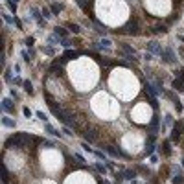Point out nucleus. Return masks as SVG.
<instances>
[{
    "instance_id": "obj_18",
    "label": "nucleus",
    "mask_w": 184,
    "mask_h": 184,
    "mask_svg": "<svg viewBox=\"0 0 184 184\" xmlns=\"http://www.w3.org/2000/svg\"><path fill=\"white\" fill-rule=\"evenodd\" d=\"M122 48H123V52L127 53V55H133V57H136V52H134V48H131L129 44H123Z\"/></svg>"
},
{
    "instance_id": "obj_27",
    "label": "nucleus",
    "mask_w": 184,
    "mask_h": 184,
    "mask_svg": "<svg viewBox=\"0 0 184 184\" xmlns=\"http://www.w3.org/2000/svg\"><path fill=\"white\" fill-rule=\"evenodd\" d=\"M7 179H9V171H7V168L4 166V171H2V180H4V182H7Z\"/></svg>"
},
{
    "instance_id": "obj_9",
    "label": "nucleus",
    "mask_w": 184,
    "mask_h": 184,
    "mask_svg": "<svg viewBox=\"0 0 184 184\" xmlns=\"http://www.w3.org/2000/svg\"><path fill=\"white\" fill-rule=\"evenodd\" d=\"M2 125H4V127H9V129H15V127H17L15 120H13V118H9V116H4V118H2Z\"/></svg>"
},
{
    "instance_id": "obj_15",
    "label": "nucleus",
    "mask_w": 184,
    "mask_h": 184,
    "mask_svg": "<svg viewBox=\"0 0 184 184\" xmlns=\"http://www.w3.org/2000/svg\"><path fill=\"white\" fill-rule=\"evenodd\" d=\"M153 153H155V142H147V144H146V155L151 157Z\"/></svg>"
},
{
    "instance_id": "obj_41",
    "label": "nucleus",
    "mask_w": 184,
    "mask_h": 184,
    "mask_svg": "<svg viewBox=\"0 0 184 184\" xmlns=\"http://www.w3.org/2000/svg\"><path fill=\"white\" fill-rule=\"evenodd\" d=\"M74 158H75V160H78V162H81V164H83V162H85V158H83L81 155H74Z\"/></svg>"
},
{
    "instance_id": "obj_40",
    "label": "nucleus",
    "mask_w": 184,
    "mask_h": 184,
    "mask_svg": "<svg viewBox=\"0 0 184 184\" xmlns=\"http://www.w3.org/2000/svg\"><path fill=\"white\" fill-rule=\"evenodd\" d=\"M33 42H35V39H33V37H28V39H26V44H28V46H31Z\"/></svg>"
},
{
    "instance_id": "obj_4",
    "label": "nucleus",
    "mask_w": 184,
    "mask_h": 184,
    "mask_svg": "<svg viewBox=\"0 0 184 184\" xmlns=\"http://www.w3.org/2000/svg\"><path fill=\"white\" fill-rule=\"evenodd\" d=\"M147 50L153 53V55H160L162 53V46L158 44L157 41H151V42H147Z\"/></svg>"
},
{
    "instance_id": "obj_11",
    "label": "nucleus",
    "mask_w": 184,
    "mask_h": 184,
    "mask_svg": "<svg viewBox=\"0 0 184 184\" xmlns=\"http://www.w3.org/2000/svg\"><path fill=\"white\" fill-rule=\"evenodd\" d=\"M149 129H151V134L158 133V116H153V120H151V125H149Z\"/></svg>"
},
{
    "instance_id": "obj_2",
    "label": "nucleus",
    "mask_w": 184,
    "mask_h": 184,
    "mask_svg": "<svg viewBox=\"0 0 184 184\" xmlns=\"http://www.w3.org/2000/svg\"><path fill=\"white\" fill-rule=\"evenodd\" d=\"M57 120L61 122V123H64L67 127H75V118H74V114L70 112V111H61L59 114H57Z\"/></svg>"
},
{
    "instance_id": "obj_16",
    "label": "nucleus",
    "mask_w": 184,
    "mask_h": 184,
    "mask_svg": "<svg viewBox=\"0 0 184 184\" xmlns=\"http://www.w3.org/2000/svg\"><path fill=\"white\" fill-rule=\"evenodd\" d=\"M64 57H67L68 61H70V59H78V57H79V52H72V50H67V52H64Z\"/></svg>"
},
{
    "instance_id": "obj_19",
    "label": "nucleus",
    "mask_w": 184,
    "mask_h": 184,
    "mask_svg": "<svg viewBox=\"0 0 184 184\" xmlns=\"http://www.w3.org/2000/svg\"><path fill=\"white\" fill-rule=\"evenodd\" d=\"M31 13H33V18L37 20V22H39V24H42V20H41V13H42V11H39V9H35V7H33V9H31Z\"/></svg>"
},
{
    "instance_id": "obj_36",
    "label": "nucleus",
    "mask_w": 184,
    "mask_h": 184,
    "mask_svg": "<svg viewBox=\"0 0 184 184\" xmlns=\"http://www.w3.org/2000/svg\"><path fill=\"white\" fill-rule=\"evenodd\" d=\"M173 123V118H171V114H166V125H171Z\"/></svg>"
},
{
    "instance_id": "obj_44",
    "label": "nucleus",
    "mask_w": 184,
    "mask_h": 184,
    "mask_svg": "<svg viewBox=\"0 0 184 184\" xmlns=\"http://www.w3.org/2000/svg\"><path fill=\"white\" fill-rule=\"evenodd\" d=\"M22 59H24L26 63H30V55H28V52H22Z\"/></svg>"
},
{
    "instance_id": "obj_29",
    "label": "nucleus",
    "mask_w": 184,
    "mask_h": 184,
    "mask_svg": "<svg viewBox=\"0 0 184 184\" xmlns=\"http://www.w3.org/2000/svg\"><path fill=\"white\" fill-rule=\"evenodd\" d=\"M42 147H55V144L50 142V140H42Z\"/></svg>"
},
{
    "instance_id": "obj_25",
    "label": "nucleus",
    "mask_w": 184,
    "mask_h": 184,
    "mask_svg": "<svg viewBox=\"0 0 184 184\" xmlns=\"http://www.w3.org/2000/svg\"><path fill=\"white\" fill-rule=\"evenodd\" d=\"M35 114H37V118H39V120H42V122H44V123L48 122V116H46L44 112H41V111H39V112H35Z\"/></svg>"
},
{
    "instance_id": "obj_46",
    "label": "nucleus",
    "mask_w": 184,
    "mask_h": 184,
    "mask_svg": "<svg viewBox=\"0 0 184 184\" xmlns=\"http://www.w3.org/2000/svg\"><path fill=\"white\" fill-rule=\"evenodd\" d=\"M57 41H59V39H57V35H53V37H50V42H52V44H55Z\"/></svg>"
},
{
    "instance_id": "obj_47",
    "label": "nucleus",
    "mask_w": 184,
    "mask_h": 184,
    "mask_svg": "<svg viewBox=\"0 0 184 184\" xmlns=\"http://www.w3.org/2000/svg\"><path fill=\"white\" fill-rule=\"evenodd\" d=\"M15 24H17V28H18V30H20V28H22V22H20V20H18L17 17H15Z\"/></svg>"
},
{
    "instance_id": "obj_50",
    "label": "nucleus",
    "mask_w": 184,
    "mask_h": 184,
    "mask_svg": "<svg viewBox=\"0 0 184 184\" xmlns=\"http://www.w3.org/2000/svg\"><path fill=\"white\" fill-rule=\"evenodd\" d=\"M100 184H111V182H109V180H103V182H100Z\"/></svg>"
},
{
    "instance_id": "obj_28",
    "label": "nucleus",
    "mask_w": 184,
    "mask_h": 184,
    "mask_svg": "<svg viewBox=\"0 0 184 184\" xmlns=\"http://www.w3.org/2000/svg\"><path fill=\"white\" fill-rule=\"evenodd\" d=\"M164 155H171V149H169V142H164Z\"/></svg>"
},
{
    "instance_id": "obj_33",
    "label": "nucleus",
    "mask_w": 184,
    "mask_h": 184,
    "mask_svg": "<svg viewBox=\"0 0 184 184\" xmlns=\"http://www.w3.org/2000/svg\"><path fill=\"white\" fill-rule=\"evenodd\" d=\"M144 59H146V61H151V59H153V53H151V52H146V53H144Z\"/></svg>"
},
{
    "instance_id": "obj_49",
    "label": "nucleus",
    "mask_w": 184,
    "mask_h": 184,
    "mask_svg": "<svg viewBox=\"0 0 184 184\" xmlns=\"http://www.w3.org/2000/svg\"><path fill=\"white\" fill-rule=\"evenodd\" d=\"M6 81H11V72H6Z\"/></svg>"
},
{
    "instance_id": "obj_32",
    "label": "nucleus",
    "mask_w": 184,
    "mask_h": 184,
    "mask_svg": "<svg viewBox=\"0 0 184 184\" xmlns=\"http://www.w3.org/2000/svg\"><path fill=\"white\" fill-rule=\"evenodd\" d=\"M59 9H61V6L53 4V6H52V13H53V15H57V13H59Z\"/></svg>"
},
{
    "instance_id": "obj_48",
    "label": "nucleus",
    "mask_w": 184,
    "mask_h": 184,
    "mask_svg": "<svg viewBox=\"0 0 184 184\" xmlns=\"http://www.w3.org/2000/svg\"><path fill=\"white\" fill-rule=\"evenodd\" d=\"M15 83H17V85H24V81L20 79V78H15Z\"/></svg>"
},
{
    "instance_id": "obj_5",
    "label": "nucleus",
    "mask_w": 184,
    "mask_h": 184,
    "mask_svg": "<svg viewBox=\"0 0 184 184\" xmlns=\"http://www.w3.org/2000/svg\"><path fill=\"white\" fill-rule=\"evenodd\" d=\"M160 55H162V59H164L166 63H175V53H173L169 48H166V50H162V53H160Z\"/></svg>"
},
{
    "instance_id": "obj_1",
    "label": "nucleus",
    "mask_w": 184,
    "mask_h": 184,
    "mask_svg": "<svg viewBox=\"0 0 184 184\" xmlns=\"http://www.w3.org/2000/svg\"><path fill=\"white\" fill-rule=\"evenodd\" d=\"M30 140H33V136H30L26 133H15L13 136H9L6 140V147L7 149H11V147H26L30 144Z\"/></svg>"
},
{
    "instance_id": "obj_22",
    "label": "nucleus",
    "mask_w": 184,
    "mask_h": 184,
    "mask_svg": "<svg viewBox=\"0 0 184 184\" xmlns=\"http://www.w3.org/2000/svg\"><path fill=\"white\" fill-rule=\"evenodd\" d=\"M24 90H26L28 94H33V85H31L30 81H24Z\"/></svg>"
},
{
    "instance_id": "obj_23",
    "label": "nucleus",
    "mask_w": 184,
    "mask_h": 184,
    "mask_svg": "<svg viewBox=\"0 0 184 184\" xmlns=\"http://www.w3.org/2000/svg\"><path fill=\"white\" fill-rule=\"evenodd\" d=\"M68 30H70V31H74V33H79V31H81V30H79V24H74V22H70V24H68Z\"/></svg>"
},
{
    "instance_id": "obj_24",
    "label": "nucleus",
    "mask_w": 184,
    "mask_h": 184,
    "mask_svg": "<svg viewBox=\"0 0 184 184\" xmlns=\"http://www.w3.org/2000/svg\"><path fill=\"white\" fill-rule=\"evenodd\" d=\"M7 7L15 13V11H17V0H7Z\"/></svg>"
},
{
    "instance_id": "obj_7",
    "label": "nucleus",
    "mask_w": 184,
    "mask_h": 184,
    "mask_svg": "<svg viewBox=\"0 0 184 184\" xmlns=\"http://www.w3.org/2000/svg\"><path fill=\"white\" fill-rule=\"evenodd\" d=\"M182 129H184V123H179L173 127V131H171V140H179L180 134H182Z\"/></svg>"
},
{
    "instance_id": "obj_14",
    "label": "nucleus",
    "mask_w": 184,
    "mask_h": 184,
    "mask_svg": "<svg viewBox=\"0 0 184 184\" xmlns=\"http://www.w3.org/2000/svg\"><path fill=\"white\" fill-rule=\"evenodd\" d=\"M44 129H46V133L48 134H52V136H61V133L57 131V129H53L52 125H48V123H44Z\"/></svg>"
},
{
    "instance_id": "obj_3",
    "label": "nucleus",
    "mask_w": 184,
    "mask_h": 184,
    "mask_svg": "<svg viewBox=\"0 0 184 184\" xmlns=\"http://www.w3.org/2000/svg\"><path fill=\"white\" fill-rule=\"evenodd\" d=\"M123 31L129 33V35H136L138 33V22H136V20H129V24L123 28Z\"/></svg>"
},
{
    "instance_id": "obj_45",
    "label": "nucleus",
    "mask_w": 184,
    "mask_h": 184,
    "mask_svg": "<svg viewBox=\"0 0 184 184\" xmlns=\"http://www.w3.org/2000/svg\"><path fill=\"white\" fill-rule=\"evenodd\" d=\"M63 46L68 48V46H70V41H68V39H63Z\"/></svg>"
},
{
    "instance_id": "obj_8",
    "label": "nucleus",
    "mask_w": 184,
    "mask_h": 184,
    "mask_svg": "<svg viewBox=\"0 0 184 184\" xmlns=\"http://www.w3.org/2000/svg\"><path fill=\"white\" fill-rule=\"evenodd\" d=\"M85 140H89V142H96L98 140V134H96V131L94 129H85Z\"/></svg>"
},
{
    "instance_id": "obj_6",
    "label": "nucleus",
    "mask_w": 184,
    "mask_h": 184,
    "mask_svg": "<svg viewBox=\"0 0 184 184\" xmlns=\"http://www.w3.org/2000/svg\"><path fill=\"white\" fill-rule=\"evenodd\" d=\"M2 109L6 112H15V105H13V101L9 100V98H4L2 100Z\"/></svg>"
},
{
    "instance_id": "obj_30",
    "label": "nucleus",
    "mask_w": 184,
    "mask_h": 184,
    "mask_svg": "<svg viewBox=\"0 0 184 184\" xmlns=\"http://www.w3.org/2000/svg\"><path fill=\"white\" fill-rule=\"evenodd\" d=\"M42 15H44V18H50V17H53V15L50 13V9H48V7H42Z\"/></svg>"
},
{
    "instance_id": "obj_20",
    "label": "nucleus",
    "mask_w": 184,
    "mask_h": 184,
    "mask_svg": "<svg viewBox=\"0 0 184 184\" xmlns=\"http://www.w3.org/2000/svg\"><path fill=\"white\" fill-rule=\"evenodd\" d=\"M94 166H96V169H98V171L101 173V175H105V173H107V166H103L101 162H96Z\"/></svg>"
},
{
    "instance_id": "obj_35",
    "label": "nucleus",
    "mask_w": 184,
    "mask_h": 184,
    "mask_svg": "<svg viewBox=\"0 0 184 184\" xmlns=\"http://www.w3.org/2000/svg\"><path fill=\"white\" fill-rule=\"evenodd\" d=\"M78 4H79L81 9H86V0H78Z\"/></svg>"
},
{
    "instance_id": "obj_37",
    "label": "nucleus",
    "mask_w": 184,
    "mask_h": 184,
    "mask_svg": "<svg viewBox=\"0 0 184 184\" xmlns=\"http://www.w3.org/2000/svg\"><path fill=\"white\" fill-rule=\"evenodd\" d=\"M63 133H64V134H68V136H72V134H74V133L70 131V127H67V125H64V129H63Z\"/></svg>"
},
{
    "instance_id": "obj_13",
    "label": "nucleus",
    "mask_w": 184,
    "mask_h": 184,
    "mask_svg": "<svg viewBox=\"0 0 184 184\" xmlns=\"http://www.w3.org/2000/svg\"><path fill=\"white\" fill-rule=\"evenodd\" d=\"M146 89H147V92L151 94V98H155L157 94H160V92H158V89H157V86H153L151 83H146Z\"/></svg>"
},
{
    "instance_id": "obj_12",
    "label": "nucleus",
    "mask_w": 184,
    "mask_h": 184,
    "mask_svg": "<svg viewBox=\"0 0 184 184\" xmlns=\"http://www.w3.org/2000/svg\"><path fill=\"white\" fill-rule=\"evenodd\" d=\"M123 173V179L125 180H133L134 177H136V171L134 169H125V171H122Z\"/></svg>"
},
{
    "instance_id": "obj_39",
    "label": "nucleus",
    "mask_w": 184,
    "mask_h": 184,
    "mask_svg": "<svg viewBox=\"0 0 184 184\" xmlns=\"http://www.w3.org/2000/svg\"><path fill=\"white\" fill-rule=\"evenodd\" d=\"M81 147H83L85 151H89V153H94V151H92V147H89V144H86V142H85V144H83Z\"/></svg>"
},
{
    "instance_id": "obj_42",
    "label": "nucleus",
    "mask_w": 184,
    "mask_h": 184,
    "mask_svg": "<svg viewBox=\"0 0 184 184\" xmlns=\"http://www.w3.org/2000/svg\"><path fill=\"white\" fill-rule=\"evenodd\" d=\"M4 18H6V22H9V24H11V22H15V18H11L9 15H4Z\"/></svg>"
},
{
    "instance_id": "obj_43",
    "label": "nucleus",
    "mask_w": 184,
    "mask_h": 184,
    "mask_svg": "<svg viewBox=\"0 0 184 184\" xmlns=\"http://www.w3.org/2000/svg\"><path fill=\"white\" fill-rule=\"evenodd\" d=\"M44 53H48V55H53V48H50V46L44 48Z\"/></svg>"
},
{
    "instance_id": "obj_10",
    "label": "nucleus",
    "mask_w": 184,
    "mask_h": 184,
    "mask_svg": "<svg viewBox=\"0 0 184 184\" xmlns=\"http://www.w3.org/2000/svg\"><path fill=\"white\" fill-rule=\"evenodd\" d=\"M173 90H179V92H184V79L180 78V79H175L173 81Z\"/></svg>"
},
{
    "instance_id": "obj_26",
    "label": "nucleus",
    "mask_w": 184,
    "mask_h": 184,
    "mask_svg": "<svg viewBox=\"0 0 184 184\" xmlns=\"http://www.w3.org/2000/svg\"><path fill=\"white\" fill-rule=\"evenodd\" d=\"M153 31H157V33H166L168 30H166V26H155Z\"/></svg>"
},
{
    "instance_id": "obj_21",
    "label": "nucleus",
    "mask_w": 184,
    "mask_h": 184,
    "mask_svg": "<svg viewBox=\"0 0 184 184\" xmlns=\"http://www.w3.org/2000/svg\"><path fill=\"white\" fill-rule=\"evenodd\" d=\"M182 182H184V179L180 175V171L177 169V175H175V179H173V184H182Z\"/></svg>"
},
{
    "instance_id": "obj_38",
    "label": "nucleus",
    "mask_w": 184,
    "mask_h": 184,
    "mask_svg": "<svg viewBox=\"0 0 184 184\" xmlns=\"http://www.w3.org/2000/svg\"><path fill=\"white\" fill-rule=\"evenodd\" d=\"M22 112H24V116H26V118H30V116H31V111L28 109V107H24V109H22Z\"/></svg>"
},
{
    "instance_id": "obj_31",
    "label": "nucleus",
    "mask_w": 184,
    "mask_h": 184,
    "mask_svg": "<svg viewBox=\"0 0 184 184\" xmlns=\"http://www.w3.org/2000/svg\"><path fill=\"white\" fill-rule=\"evenodd\" d=\"M94 155H96V157H98V158H100V160H103V162H105V160H107V158H105V155H103V153H101V151H94Z\"/></svg>"
},
{
    "instance_id": "obj_17",
    "label": "nucleus",
    "mask_w": 184,
    "mask_h": 184,
    "mask_svg": "<svg viewBox=\"0 0 184 184\" xmlns=\"http://www.w3.org/2000/svg\"><path fill=\"white\" fill-rule=\"evenodd\" d=\"M55 35H57V37H61V39H67V35H68V33H67V30H64V28L57 26V28H55Z\"/></svg>"
},
{
    "instance_id": "obj_51",
    "label": "nucleus",
    "mask_w": 184,
    "mask_h": 184,
    "mask_svg": "<svg viewBox=\"0 0 184 184\" xmlns=\"http://www.w3.org/2000/svg\"><path fill=\"white\" fill-rule=\"evenodd\" d=\"M182 166H184V158H182Z\"/></svg>"
},
{
    "instance_id": "obj_34",
    "label": "nucleus",
    "mask_w": 184,
    "mask_h": 184,
    "mask_svg": "<svg viewBox=\"0 0 184 184\" xmlns=\"http://www.w3.org/2000/svg\"><path fill=\"white\" fill-rule=\"evenodd\" d=\"M173 103H175V109H177V112H180V111H182V105H180V101L177 100V101H173Z\"/></svg>"
}]
</instances>
